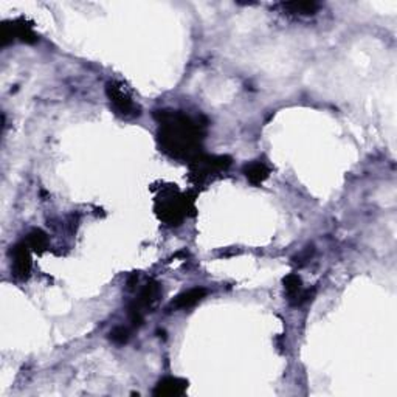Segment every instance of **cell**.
Listing matches in <instances>:
<instances>
[{"label":"cell","mask_w":397,"mask_h":397,"mask_svg":"<svg viewBox=\"0 0 397 397\" xmlns=\"http://www.w3.org/2000/svg\"><path fill=\"white\" fill-rule=\"evenodd\" d=\"M111 340L117 345H124L129 340V329L115 328L111 332Z\"/></svg>","instance_id":"obj_14"},{"label":"cell","mask_w":397,"mask_h":397,"mask_svg":"<svg viewBox=\"0 0 397 397\" xmlns=\"http://www.w3.org/2000/svg\"><path fill=\"white\" fill-rule=\"evenodd\" d=\"M14 39H19L22 43L33 44L38 40L36 33L33 31L31 25L23 21H14L10 23H4L2 27V45H6Z\"/></svg>","instance_id":"obj_6"},{"label":"cell","mask_w":397,"mask_h":397,"mask_svg":"<svg viewBox=\"0 0 397 397\" xmlns=\"http://www.w3.org/2000/svg\"><path fill=\"white\" fill-rule=\"evenodd\" d=\"M284 10L291 11L293 14H313L318 10V4L315 2H289L283 4Z\"/></svg>","instance_id":"obj_13"},{"label":"cell","mask_w":397,"mask_h":397,"mask_svg":"<svg viewBox=\"0 0 397 397\" xmlns=\"http://www.w3.org/2000/svg\"><path fill=\"white\" fill-rule=\"evenodd\" d=\"M155 118L160 124L159 143L163 152L177 160H193L201 154L205 124L172 111H157Z\"/></svg>","instance_id":"obj_1"},{"label":"cell","mask_w":397,"mask_h":397,"mask_svg":"<svg viewBox=\"0 0 397 397\" xmlns=\"http://www.w3.org/2000/svg\"><path fill=\"white\" fill-rule=\"evenodd\" d=\"M186 390H188L186 380L179 377H167L157 384L152 394L157 397H177V396H184Z\"/></svg>","instance_id":"obj_9"},{"label":"cell","mask_w":397,"mask_h":397,"mask_svg":"<svg viewBox=\"0 0 397 397\" xmlns=\"http://www.w3.org/2000/svg\"><path fill=\"white\" fill-rule=\"evenodd\" d=\"M284 291L289 303L292 306H301L313 296V291H306L301 278L296 273H291L284 278Z\"/></svg>","instance_id":"obj_8"},{"label":"cell","mask_w":397,"mask_h":397,"mask_svg":"<svg viewBox=\"0 0 397 397\" xmlns=\"http://www.w3.org/2000/svg\"><path fill=\"white\" fill-rule=\"evenodd\" d=\"M244 174H245V177L247 180L250 181L252 185L255 186H258L261 185L264 180H266L269 177V174H270V168L267 167L266 163L261 162V160H255L252 163H248L247 167L244 168Z\"/></svg>","instance_id":"obj_11"},{"label":"cell","mask_w":397,"mask_h":397,"mask_svg":"<svg viewBox=\"0 0 397 397\" xmlns=\"http://www.w3.org/2000/svg\"><path fill=\"white\" fill-rule=\"evenodd\" d=\"M231 164V159L227 155H202L198 154L191 160V180L196 184L208 180L214 174L225 171Z\"/></svg>","instance_id":"obj_4"},{"label":"cell","mask_w":397,"mask_h":397,"mask_svg":"<svg viewBox=\"0 0 397 397\" xmlns=\"http://www.w3.org/2000/svg\"><path fill=\"white\" fill-rule=\"evenodd\" d=\"M162 296V286L157 281H149V283L142 289L135 301L129 306V318L132 326L137 328L143 323L145 312L151 311L154 306L159 303Z\"/></svg>","instance_id":"obj_3"},{"label":"cell","mask_w":397,"mask_h":397,"mask_svg":"<svg viewBox=\"0 0 397 397\" xmlns=\"http://www.w3.org/2000/svg\"><path fill=\"white\" fill-rule=\"evenodd\" d=\"M11 258H13V264H11L13 276L19 281L28 279L31 272V255L27 242L14 245L11 248Z\"/></svg>","instance_id":"obj_7"},{"label":"cell","mask_w":397,"mask_h":397,"mask_svg":"<svg viewBox=\"0 0 397 397\" xmlns=\"http://www.w3.org/2000/svg\"><path fill=\"white\" fill-rule=\"evenodd\" d=\"M25 242H27V245L30 247V250L43 253L48 248V236L43 230H33L27 236V241Z\"/></svg>","instance_id":"obj_12"},{"label":"cell","mask_w":397,"mask_h":397,"mask_svg":"<svg viewBox=\"0 0 397 397\" xmlns=\"http://www.w3.org/2000/svg\"><path fill=\"white\" fill-rule=\"evenodd\" d=\"M106 94L115 112L121 115V117H138L140 107L132 101V98L126 94L123 86L117 84V82H107Z\"/></svg>","instance_id":"obj_5"},{"label":"cell","mask_w":397,"mask_h":397,"mask_svg":"<svg viewBox=\"0 0 397 397\" xmlns=\"http://www.w3.org/2000/svg\"><path fill=\"white\" fill-rule=\"evenodd\" d=\"M205 295H206V289H203V287L189 289V291L174 298V301L171 303V308H174V309L194 308L197 303H201L203 300Z\"/></svg>","instance_id":"obj_10"},{"label":"cell","mask_w":397,"mask_h":397,"mask_svg":"<svg viewBox=\"0 0 397 397\" xmlns=\"http://www.w3.org/2000/svg\"><path fill=\"white\" fill-rule=\"evenodd\" d=\"M193 210V203L185 194H180L179 189L169 186L155 201V213L159 219L168 225H180V222L188 216V210Z\"/></svg>","instance_id":"obj_2"}]
</instances>
